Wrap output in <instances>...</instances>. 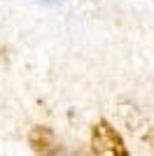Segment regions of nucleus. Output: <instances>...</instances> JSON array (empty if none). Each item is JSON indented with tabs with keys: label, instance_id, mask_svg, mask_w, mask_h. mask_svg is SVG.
<instances>
[{
	"label": "nucleus",
	"instance_id": "f257e3e1",
	"mask_svg": "<svg viewBox=\"0 0 154 156\" xmlns=\"http://www.w3.org/2000/svg\"><path fill=\"white\" fill-rule=\"evenodd\" d=\"M91 151L98 156H128L124 137L108 119H96L91 126Z\"/></svg>",
	"mask_w": 154,
	"mask_h": 156
},
{
	"label": "nucleus",
	"instance_id": "f03ea898",
	"mask_svg": "<svg viewBox=\"0 0 154 156\" xmlns=\"http://www.w3.org/2000/svg\"><path fill=\"white\" fill-rule=\"evenodd\" d=\"M28 147H31L33 154H42V156L61 154V142H58L56 133L45 124L31 128V133H28Z\"/></svg>",
	"mask_w": 154,
	"mask_h": 156
},
{
	"label": "nucleus",
	"instance_id": "7ed1b4c3",
	"mask_svg": "<svg viewBox=\"0 0 154 156\" xmlns=\"http://www.w3.org/2000/svg\"><path fill=\"white\" fill-rule=\"evenodd\" d=\"M45 2H56V0H45Z\"/></svg>",
	"mask_w": 154,
	"mask_h": 156
},
{
	"label": "nucleus",
	"instance_id": "20e7f679",
	"mask_svg": "<svg viewBox=\"0 0 154 156\" xmlns=\"http://www.w3.org/2000/svg\"><path fill=\"white\" fill-rule=\"evenodd\" d=\"M152 144H154V133H152Z\"/></svg>",
	"mask_w": 154,
	"mask_h": 156
}]
</instances>
